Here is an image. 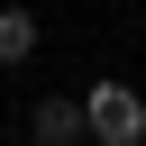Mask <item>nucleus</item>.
<instances>
[{"label": "nucleus", "mask_w": 146, "mask_h": 146, "mask_svg": "<svg viewBox=\"0 0 146 146\" xmlns=\"http://www.w3.org/2000/svg\"><path fill=\"white\" fill-rule=\"evenodd\" d=\"M82 137H100V146H146V100H137V82H91V91H82Z\"/></svg>", "instance_id": "nucleus-1"}, {"label": "nucleus", "mask_w": 146, "mask_h": 146, "mask_svg": "<svg viewBox=\"0 0 146 146\" xmlns=\"http://www.w3.org/2000/svg\"><path fill=\"white\" fill-rule=\"evenodd\" d=\"M27 128H36V146H82V100H36Z\"/></svg>", "instance_id": "nucleus-2"}, {"label": "nucleus", "mask_w": 146, "mask_h": 146, "mask_svg": "<svg viewBox=\"0 0 146 146\" xmlns=\"http://www.w3.org/2000/svg\"><path fill=\"white\" fill-rule=\"evenodd\" d=\"M27 55H36V18H27V9H0V73L27 64Z\"/></svg>", "instance_id": "nucleus-3"}]
</instances>
